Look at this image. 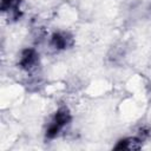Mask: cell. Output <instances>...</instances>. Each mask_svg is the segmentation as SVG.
<instances>
[{"label":"cell","mask_w":151,"mask_h":151,"mask_svg":"<svg viewBox=\"0 0 151 151\" xmlns=\"http://www.w3.org/2000/svg\"><path fill=\"white\" fill-rule=\"evenodd\" d=\"M59 129H60V126H59V125H57V124L54 123V124H53V125H51V127L48 129V131H47V136H48L50 138L54 137V136L58 133Z\"/></svg>","instance_id":"obj_5"},{"label":"cell","mask_w":151,"mask_h":151,"mask_svg":"<svg viewBox=\"0 0 151 151\" xmlns=\"http://www.w3.org/2000/svg\"><path fill=\"white\" fill-rule=\"evenodd\" d=\"M140 146V143L138 139H124V140H120L119 144L114 147L116 150H123V149H127V150H134V149H139Z\"/></svg>","instance_id":"obj_2"},{"label":"cell","mask_w":151,"mask_h":151,"mask_svg":"<svg viewBox=\"0 0 151 151\" xmlns=\"http://www.w3.org/2000/svg\"><path fill=\"white\" fill-rule=\"evenodd\" d=\"M14 0H1V9L2 11H6L7 8H9L12 6Z\"/></svg>","instance_id":"obj_6"},{"label":"cell","mask_w":151,"mask_h":151,"mask_svg":"<svg viewBox=\"0 0 151 151\" xmlns=\"http://www.w3.org/2000/svg\"><path fill=\"white\" fill-rule=\"evenodd\" d=\"M52 44H53L57 48H64L66 41H65V39H64L60 34H54L53 38H52Z\"/></svg>","instance_id":"obj_4"},{"label":"cell","mask_w":151,"mask_h":151,"mask_svg":"<svg viewBox=\"0 0 151 151\" xmlns=\"http://www.w3.org/2000/svg\"><path fill=\"white\" fill-rule=\"evenodd\" d=\"M68 120H70V114H68L67 110L63 109V110H59V111L55 113L54 123H55L57 125H59L60 127H61L64 124H66Z\"/></svg>","instance_id":"obj_3"},{"label":"cell","mask_w":151,"mask_h":151,"mask_svg":"<svg viewBox=\"0 0 151 151\" xmlns=\"http://www.w3.org/2000/svg\"><path fill=\"white\" fill-rule=\"evenodd\" d=\"M35 61V53L33 50H25L22 53V59L20 61V65L25 68L31 67Z\"/></svg>","instance_id":"obj_1"}]
</instances>
